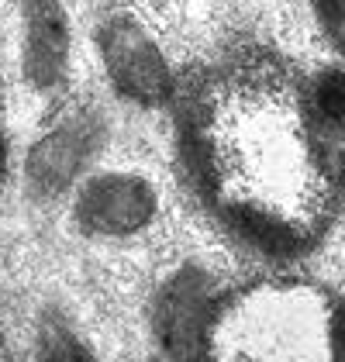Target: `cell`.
I'll list each match as a JSON object with an SVG mask.
<instances>
[{
	"label": "cell",
	"instance_id": "7a4b0ae2",
	"mask_svg": "<svg viewBox=\"0 0 345 362\" xmlns=\"http://www.w3.org/2000/svg\"><path fill=\"white\" fill-rule=\"evenodd\" d=\"M207 356H342L345 307L304 283L245 286L211 310Z\"/></svg>",
	"mask_w": 345,
	"mask_h": 362
},
{
	"label": "cell",
	"instance_id": "3957f363",
	"mask_svg": "<svg viewBox=\"0 0 345 362\" xmlns=\"http://www.w3.org/2000/svg\"><path fill=\"white\" fill-rule=\"evenodd\" d=\"M317 7H321V18L332 31V38L345 49V0H317Z\"/></svg>",
	"mask_w": 345,
	"mask_h": 362
},
{
	"label": "cell",
	"instance_id": "277c9868",
	"mask_svg": "<svg viewBox=\"0 0 345 362\" xmlns=\"http://www.w3.org/2000/svg\"><path fill=\"white\" fill-rule=\"evenodd\" d=\"M4 156H7V145H4V121H0V166H4Z\"/></svg>",
	"mask_w": 345,
	"mask_h": 362
},
{
	"label": "cell",
	"instance_id": "6da1fadb",
	"mask_svg": "<svg viewBox=\"0 0 345 362\" xmlns=\"http://www.w3.org/2000/svg\"><path fill=\"white\" fill-rule=\"evenodd\" d=\"M183 152L221 221L276 255L311 249L345 200V156L317 90L269 56H235L194 86Z\"/></svg>",
	"mask_w": 345,
	"mask_h": 362
}]
</instances>
